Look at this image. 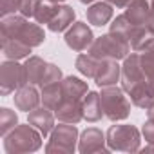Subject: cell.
I'll use <instances>...</instances> for the list:
<instances>
[{
	"label": "cell",
	"mask_w": 154,
	"mask_h": 154,
	"mask_svg": "<svg viewBox=\"0 0 154 154\" xmlns=\"http://www.w3.org/2000/svg\"><path fill=\"white\" fill-rule=\"evenodd\" d=\"M122 89L131 96V102L140 107L145 109L154 102V93L150 89V85L147 84V78L141 69V62H140V53H131L122 65Z\"/></svg>",
	"instance_id": "cell-1"
},
{
	"label": "cell",
	"mask_w": 154,
	"mask_h": 154,
	"mask_svg": "<svg viewBox=\"0 0 154 154\" xmlns=\"http://www.w3.org/2000/svg\"><path fill=\"white\" fill-rule=\"evenodd\" d=\"M131 42L123 35L109 31L91 44L89 54H93L96 60H125L131 54Z\"/></svg>",
	"instance_id": "cell-2"
},
{
	"label": "cell",
	"mask_w": 154,
	"mask_h": 154,
	"mask_svg": "<svg viewBox=\"0 0 154 154\" xmlns=\"http://www.w3.org/2000/svg\"><path fill=\"white\" fill-rule=\"evenodd\" d=\"M40 147H42V134L29 122L27 125H17L11 132L4 136V149L8 154L35 152Z\"/></svg>",
	"instance_id": "cell-3"
},
{
	"label": "cell",
	"mask_w": 154,
	"mask_h": 154,
	"mask_svg": "<svg viewBox=\"0 0 154 154\" xmlns=\"http://www.w3.org/2000/svg\"><path fill=\"white\" fill-rule=\"evenodd\" d=\"M100 100H102L103 114H105L111 122L125 120V118L131 114V102L127 100L125 91L120 89V87H116V85L102 87Z\"/></svg>",
	"instance_id": "cell-4"
},
{
	"label": "cell",
	"mask_w": 154,
	"mask_h": 154,
	"mask_svg": "<svg viewBox=\"0 0 154 154\" xmlns=\"http://www.w3.org/2000/svg\"><path fill=\"white\" fill-rule=\"evenodd\" d=\"M76 141H78V129L76 123H65L54 125L51 131L49 143L45 145L47 154H72L76 150Z\"/></svg>",
	"instance_id": "cell-5"
},
{
	"label": "cell",
	"mask_w": 154,
	"mask_h": 154,
	"mask_svg": "<svg viewBox=\"0 0 154 154\" xmlns=\"http://www.w3.org/2000/svg\"><path fill=\"white\" fill-rule=\"evenodd\" d=\"M107 147L111 150L138 152L140 150V131L134 125H112L107 131Z\"/></svg>",
	"instance_id": "cell-6"
},
{
	"label": "cell",
	"mask_w": 154,
	"mask_h": 154,
	"mask_svg": "<svg viewBox=\"0 0 154 154\" xmlns=\"http://www.w3.org/2000/svg\"><path fill=\"white\" fill-rule=\"evenodd\" d=\"M26 84H27L26 67L20 65L17 60H8L0 65V93H2V96L18 91Z\"/></svg>",
	"instance_id": "cell-7"
},
{
	"label": "cell",
	"mask_w": 154,
	"mask_h": 154,
	"mask_svg": "<svg viewBox=\"0 0 154 154\" xmlns=\"http://www.w3.org/2000/svg\"><path fill=\"white\" fill-rule=\"evenodd\" d=\"M93 42H94L93 31L85 22H74L65 31V44L76 53H82V51L89 49Z\"/></svg>",
	"instance_id": "cell-8"
},
{
	"label": "cell",
	"mask_w": 154,
	"mask_h": 154,
	"mask_svg": "<svg viewBox=\"0 0 154 154\" xmlns=\"http://www.w3.org/2000/svg\"><path fill=\"white\" fill-rule=\"evenodd\" d=\"M107 136L100 129H85L78 140V150L82 154H94V152H109L111 149L105 147Z\"/></svg>",
	"instance_id": "cell-9"
},
{
	"label": "cell",
	"mask_w": 154,
	"mask_h": 154,
	"mask_svg": "<svg viewBox=\"0 0 154 154\" xmlns=\"http://www.w3.org/2000/svg\"><path fill=\"white\" fill-rule=\"evenodd\" d=\"M120 78H122V67L118 65V60H100L94 74V82L98 87L116 85Z\"/></svg>",
	"instance_id": "cell-10"
},
{
	"label": "cell",
	"mask_w": 154,
	"mask_h": 154,
	"mask_svg": "<svg viewBox=\"0 0 154 154\" xmlns=\"http://www.w3.org/2000/svg\"><path fill=\"white\" fill-rule=\"evenodd\" d=\"M54 116L65 123H78L84 118V102L62 98V102L54 109Z\"/></svg>",
	"instance_id": "cell-11"
},
{
	"label": "cell",
	"mask_w": 154,
	"mask_h": 154,
	"mask_svg": "<svg viewBox=\"0 0 154 154\" xmlns=\"http://www.w3.org/2000/svg\"><path fill=\"white\" fill-rule=\"evenodd\" d=\"M40 100H42V93H38L36 85L33 84H26L15 93V105L18 111H24V112H31L33 109H36Z\"/></svg>",
	"instance_id": "cell-12"
},
{
	"label": "cell",
	"mask_w": 154,
	"mask_h": 154,
	"mask_svg": "<svg viewBox=\"0 0 154 154\" xmlns=\"http://www.w3.org/2000/svg\"><path fill=\"white\" fill-rule=\"evenodd\" d=\"M27 122H29L35 129H38L44 138H45L47 134H51V131L54 129V114H53L51 109L45 107V105L33 109V111L29 112V116H27Z\"/></svg>",
	"instance_id": "cell-13"
},
{
	"label": "cell",
	"mask_w": 154,
	"mask_h": 154,
	"mask_svg": "<svg viewBox=\"0 0 154 154\" xmlns=\"http://www.w3.org/2000/svg\"><path fill=\"white\" fill-rule=\"evenodd\" d=\"M127 20L132 24V26H145L149 24V15H150V6L147 0H132V2L125 8V13Z\"/></svg>",
	"instance_id": "cell-14"
},
{
	"label": "cell",
	"mask_w": 154,
	"mask_h": 154,
	"mask_svg": "<svg viewBox=\"0 0 154 154\" xmlns=\"http://www.w3.org/2000/svg\"><path fill=\"white\" fill-rule=\"evenodd\" d=\"M74 17H76V13H74V9L71 6H58L53 18H51V22L47 24V27L53 33H62V31H65V29H69L72 26Z\"/></svg>",
	"instance_id": "cell-15"
},
{
	"label": "cell",
	"mask_w": 154,
	"mask_h": 154,
	"mask_svg": "<svg viewBox=\"0 0 154 154\" xmlns=\"http://www.w3.org/2000/svg\"><path fill=\"white\" fill-rule=\"evenodd\" d=\"M87 93H89L87 84L82 82L80 78H76V76H67V78L62 80V98L84 102Z\"/></svg>",
	"instance_id": "cell-16"
},
{
	"label": "cell",
	"mask_w": 154,
	"mask_h": 154,
	"mask_svg": "<svg viewBox=\"0 0 154 154\" xmlns=\"http://www.w3.org/2000/svg\"><path fill=\"white\" fill-rule=\"evenodd\" d=\"M26 17L24 15H9V17H2L0 22V38L4 40H13L18 38L22 27L26 26Z\"/></svg>",
	"instance_id": "cell-17"
},
{
	"label": "cell",
	"mask_w": 154,
	"mask_h": 154,
	"mask_svg": "<svg viewBox=\"0 0 154 154\" xmlns=\"http://www.w3.org/2000/svg\"><path fill=\"white\" fill-rule=\"evenodd\" d=\"M138 53H140V62H141V69L147 78V84L150 85V89L154 93V36Z\"/></svg>",
	"instance_id": "cell-18"
},
{
	"label": "cell",
	"mask_w": 154,
	"mask_h": 154,
	"mask_svg": "<svg viewBox=\"0 0 154 154\" xmlns=\"http://www.w3.org/2000/svg\"><path fill=\"white\" fill-rule=\"evenodd\" d=\"M111 18H112V6L109 2H94L87 9V20L93 26L102 27V26L109 24Z\"/></svg>",
	"instance_id": "cell-19"
},
{
	"label": "cell",
	"mask_w": 154,
	"mask_h": 154,
	"mask_svg": "<svg viewBox=\"0 0 154 154\" xmlns=\"http://www.w3.org/2000/svg\"><path fill=\"white\" fill-rule=\"evenodd\" d=\"M24 67H26V74H27V84L40 85L44 74H45V69H47V62H44L40 56H29L26 60Z\"/></svg>",
	"instance_id": "cell-20"
},
{
	"label": "cell",
	"mask_w": 154,
	"mask_h": 154,
	"mask_svg": "<svg viewBox=\"0 0 154 154\" xmlns=\"http://www.w3.org/2000/svg\"><path fill=\"white\" fill-rule=\"evenodd\" d=\"M33 47H29L27 44H24L18 38L13 40H4L2 42V53L8 60H22V58H29Z\"/></svg>",
	"instance_id": "cell-21"
},
{
	"label": "cell",
	"mask_w": 154,
	"mask_h": 154,
	"mask_svg": "<svg viewBox=\"0 0 154 154\" xmlns=\"http://www.w3.org/2000/svg\"><path fill=\"white\" fill-rule=\"evenodd\" d=\"M103 109H102V100H100V93H87L84 98V118L87 122H98L102 120Z\"/></svg>",
	"instance_id": "cell-22"
},
{
	"label": "cell",
	"mask_w": 154,
	"mask_h": 154,
	"mask_svg": "<svg viewBox=\"0 0 154 154\" xmlns=\"http://www.w3.org/2000/svg\"><path fill=\"white\" fill-rule=\"evenodd\" d=\"M18 40H22V42L27 44L29 47H36V45L44 44L45 33H44V29H42L38 24L26 22V26L22 27V31H20V35H18Z\"/></svg>",
	"instance_id": "cell-23"
},
{
	"label": "cell",
	"mask_w": 154,
	"mask_h": 154,
	"mask_svg": "<svg viewBox=\"0 0 154 154\" xmlns=\"http://www.w3.org/2000/svg\"><path fill=\"white\" fill-rule=\"evenodd\" d=\"M42 89V102L45 107H49L51 111H54L58 107V103L62 102V82L40 87Z\"/></svg>",
	"instance_id": "cell-24"
},
{
	"label": "cell",
	"mask_w": 154,
	"mask_h": 154,
	"mask_svg": "<svg viewBox=\"0 0 154 154\" xmlns=\"http://www.w3.org/2000/svg\"><path fill=\"white\" fill-rule=\"evenodd\" d=\"M98 63H100V60H96L89 53L87 54H78V58H76V69H78L80 74L87 76V78H94Z\"/></svg>",
	"instance_id": "cell-25"
},
{
	"label": "cell",
	"mask_w": 154,
	"mask_h": 154,
	"mask_svg": "<svg viewBox=\"0 0 154 154\" xmlns=\"http://www.w3.org/2000/svg\"><path fill=\"white\" fill-rule=\"evenodd\" d=\"M56 8H58L56 2H51V0H38L36 11H35V17H33V18H35L38 24H45V26H47V24L51 22V18H53Z\"/></svg>",
	"instance_id": "cell-26"
},
{
	"label": "cell",
	"mask_w": 154,
	"mask_h": 154,
	"mask_svg": "<svg viewBox=\"0 0 154 154\" xmlns=\"http://www.w3.org/2000/svg\"><path fill=\"white\" fill-rule=\"evenodd\" d=\"M17 125H18V116H17L15 111H11L8 107L0 109V136H6Z\"/></svg>",
	"instance_id": "cell-27"
},
{
	"label": "cell",
	"mask_w": 154,
	"mask_h": 154,
	"mask_svg": "<svg viewBox=\"0 0 154 154\" xmlns=\"http://www.w3.org/2000/svg\"><path fill=\"white\" fill-rule=\"evenodd\" d=\"M131 29H132V24L127 20V17H125V15L116 17V18L112 20V24H111V31H112V33H118V35H123L127 40H129Z\"/></svg>",
	"instance_id": "cell-28"
},
{
	"label": "cell",
	"mask_w": 154,
	"mask_h": 154,
	"mask_svg": "<svg viewBox=\"0 0 154 154\" xmlns=\"http://www.w3.org/2000/svg\"><path fill=\"white\" fill-rule=\"evenodd\" d=\"M62 71L60 67H56L54 63H47V69H45V74L40 82V87H45V85H51V84H56V82H62Z\"/></svg>",
	"instance_id": "cell-29"
},
{
	"label": "cell",
	"mask_w": 154,
	"mask_h": 154,
	"mask_svg": "<svg viewBox=\"0 0 154 154\" xmlns=\"http://www.w3.org/2000/svg\"><path fill=\"white\" fill-rule=\"evenodd\" d=\"M20 2L22 0H2L0 2V13H2V17L17 15V11H20Z\"/></svg>",
	"instance_id": "cell-30"
},
{
	"label": "cell",
	"mask_w": 154,
	"mask_h": 154,
	"mask_svg": "<svg viewBox=\"0 0 154 154\" xmlns=\"http://www.w3.org/2000/svg\"><path fill=\"white\" fill-rule=\"evenodd\" d=\"M36 4L38 0H22L20 2V15H24L26 18H31L35 17V11H36Z\"/></svg>",
	"instance_id": "cell-31"
},
{
	"label": "cell",
	"mask_w": 154,
	"mask_h": 154,
	"mask_svg": "<svg viewBox=\"0 0 154 154\" xmlns=\"http://www.w3.org/2000/svg\"><path fill=\"white\" fill-rule=\"evenodd\" d=\"M143 138L149 141V143H154V118H149L145 123H143Z\"/></svg>",
	"instance_id": "cell-32"
},
{
	"label": "cell",
	"mask_w": 154,
	"mask_h": 154,
	"mask_svg": "<svg viewBox=\"0 0 154 154\" xmlns=\"http://www.w3.org/2000/svg\"><path fill=\"white\" fill-rule=\"evenodd\" d=\"M149 2V6H150V15H149V24H147V27H149V31L152 33V36H154V0H147Z\"/></svg>",
	"instance_id": "cell-33"
},
{
	"label": "cell",
	"mask_w": 154,
	"mask_h": 154,
	"mask_svg": "<svg viewBox=\"0 0 154 154\" xmlns=\"http://www.w3.org/2000/svg\"><path fill=\"white\" fill-rule=\"evenodd\" d=\"M105 2H109L111 6H114V8H118V9H123V8H127L132 0H105Z\"/></svg>",
	"instance_id": "cell-34"
},
{
	"label": "cell",
	"mask_w": 154,
	"mask_h": 154,
	"mask_svg": "<svg viewBox=\"0 0 154 154\" xmlns=\"http://www.w3.org/2000/svg\"><path fill=\"white\" fill-rule=\"evenodd\" d=\"M147 116H149V118H154V102L147 107Z\"/></svg>",
	"instance_id": "cell-35"
},
{
	"label": "cell",
	"mask_w": 154,
	"mask_h": 154,
	"mask_svg": "<svg viewBox=\"0 0 154 154\" xmlns=\"http://www.w3.org/2000/svg\"><path fill=\"white\" fill-rule=\"evenodd\" d=\"M141 152H143V154H149V152H154V143H150L149 147H145V149H143Z\"/></svg>",
	"instance_id": "cell-36"
},
{
	"label": "cell",
	"mask_w": 154,
	"mask_h": 154,
	"mask_svg": "<svg viewBox=\"0 0 154 154\" xmlns=\"http://www.w3.org/2000/svg\"><path fill=\"white\" fill-rule=\"evenodd\" d=\"M80 2H82V4H93L94 0H80Z\"/></svg>",
	"instance_id": "cell-37"
},
{
	"label": "cell",
	"mask_w": 154,
	"mask_h": 154,
	"mask_svg": "<svg viewBox=\"0 0 154 154\" xmlns=\"http://www.w3.org/2000/svg\"><path fill=\"white\" fill-rule=\"evenodd\" d=\"M51 2H56V4H60V2H65V0H51Z\"/></svg>",
	"instance_id": "cell-38"
}]
</instances>
